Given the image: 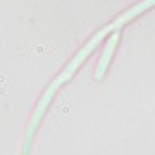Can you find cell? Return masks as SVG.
I'll return each mask as SVG.
<instances>
[{"instance_id":"obj_1","label":"cell","mask_w":155,"mask_h":155,"mask_svg":"<svg viewBox=\"0 0 155 155\" xmlns=\"http://www.w3.org/2000/svg\"><path fill=\"white\" fill-rule=\"evenodd\" d=\"M118 39H120V34H118V32H114V34H110V38H108V43H107V47H105V51H103V56H101V60H99L97 71H95V79H97V81H101V79H103V75L107 73V69H108V64H110V60H112V54H114V51H116Z\"/></svg>"}]
</instances>
